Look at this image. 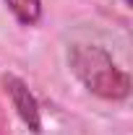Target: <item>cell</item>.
<instances>
[{"label":"cell","instance_id":"3","mask_svg":"<svg viewBox=\"0 0 133 135\" xmlns=\"http://www.w3.org/2000/svg\"><path fill=\"white\" fill-rule=\"evenodd\" d=\"M5 5L24 26H37L42 18V0H5Z\"/></svg>","mask_w":133,"mask_h":135},{"label":"cell","instance_id":"1","mask_svg":"<svg viewBox=\"0 0 133 135\" xmlns=\"http://www.w3.org/2000/svg\"><path fill=\"white\" fill-rule=\"evenodd\" d=\"M73 75L94 96L107 101H123L131 94V75L117 68L112 55L99 44H76L68 55Z\"/></svg>","mask_w":133,"mask_h":135},{"label":"cell","instance_id":"2","mask_svg":"<svg viewBox=\"0 0 133 135\" xmlns=\"http://www.w3.org/2000/svg\"><path fill=\"white\" fill-rule=\"evenodd\" d=\"M0 83H3V91L11 99V107L16 109V114L21 117V122L32 133H42V109H39L37 96L29 91V86L24 83L18 75H13V73H3L0 75Z\"/></svg>","mask_w":133,"mask_h":135}]
</instances>
